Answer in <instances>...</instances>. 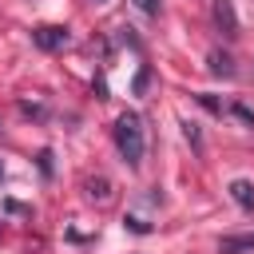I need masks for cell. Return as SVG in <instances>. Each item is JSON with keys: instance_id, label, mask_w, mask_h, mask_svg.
<instances>
[{"instance_id": "12", "label": "cell", "mask_w": 254, "mask_h": 254, "mask_svg": "<svg viewBox=\"0 0 254 254\" xmlns=\"http://www.w3.org/2000/svg\"><path fill=\"white\" fill-rule=\"evenodd\" d=\"M183 135H187V143H190L194 151L202 147V135H198V127H194V123H183Z\"/></svg>"}, {"instance_id": "3", "label": "cell", "mask_w": 254, "mask_h": 254, "mask_svg": "<svg viewBox=\"0 0 254 254\" xmlns=\"http://www.w3.org/2000/svg\"><path fill=\"white\" fill-rule=\"evenodd\" d=\"M210 16H214V28H218L226 40L238 36V12H234L230 0H214V4H210Z\"/></svg>"}, {"instance_id": "2", "label": "cell", "mask_w": 254, "mask_h": 254, "mask_svg": "<svg viewBox=\"0 0 254 254\" xmlns=\"http://www.w3.org/2000/svg\"><path fill=\"white\" fill-rule=\"evenodd\" d=\"M67 28L64 24H36L32 28V44L40 48V52H60V48H67Z\"/></svg>"}, {"instance_id": "10", "label": "cell", "mask_w": 254, "mask_h": 254, "mask_svg": "<svg viewBox=\"0 0 254 254\" xmlns=\"http://www.w3.org/2000/svg\"><path fill=\"white\" fill-rule=\"evenodd\" d=\"M147 83H151V67L143 64V67H139V75H135V83H131V91H135V95H143V91H147Z\"/></svg>"}, {"instance_id": "7", "label": "cell", "mask_w": 254, "mask_h": 254, "mask_svg": "<svg viewBox=\"0 0 254 254\" xmlns=\"http://www.w3.org/2000/svg\"><path fill=\"white\" fill-rule=\"evenodd\" d=\"M87 194L99 198V202H107V198H111V183H107L103 175H99V179H87Z\"/></svg>"}, {"instance_id": "9", "label": "cell", "mask_w": 254, "mask_h": 254, "mask_svg": "<svg viewBox=\"0 0 254 254\" xmlns=\"http://www.w3.org/2000/svg\"><path fill=\"white\" fill-rule=\"evenodd\" d=\"M226 111H230V115H234V119H242V123H246V127H254V111H250V107H246V103H230V107H226Z\"/></svg>"}, {"instance_id": "8", "label": "cell", "mask_w": 254, "mask_h": 254, "mask_svg": "<svg viewBox=\"0 0 254 254\" xmlns=\"http://www.w3.org/2000/svg\"><path fill=\"white\" fill-rule=\"evenodd\" d=\"M123 226H127L131 234H151V222H143V218H135V214H123Z\"/></svg>"}, {"instance_id": "5", "label": "cell", "mask_w": 254, "mask_h": 254, "mask_svg": "<svg viewBox=\"0 0 254 254\" xmlns=\"http://www.w3.org/2000/svg\"><path fill=\"white\" fill-rule=\"evenodd\" d=\"M230 198H234L242 210L254 214V183H250V179H234V183H230Z\"/></svg>"}, {"instance_id": "6", "label": "cell", "mask_w": 254, "mask_h": 254, "mask_svg": "<svg viewBox=\"0 0 254 254\" xmlns=\"http://www.w3.org/2000/svg\"><path fill=\"white\" fill-rule=\"evenodd\" d=\"M242 250H254V234H234V238H222V254H242Z\"/></svg>"}, {"instance_id": "4", "label": "cell", "mask_w": 254, "mask_h": 254, "mask_svg": "<svg viewBox=\"0 0 254 254\" xmlns=\"http://www.w3.org/2000/svg\"><path fill=\"white\" fill-rule=\"evenodd\" d=\"M206 60H210V71H214V75H222V79H234V71H238V67H234V56H230V52L214 48Z\"/></svg>"}, {"instance_id": "14", "label": "cell", "mask_w": 254, "mask_h": 254, "mask_svg": "<svg viewBox=\"0 0 254 254\" xmlns=\"http://www.w3.org/2000/svg\"><path fill=\"white\" fill-rule=\"evenodd\" d=\"M139 4V12H147V16H159L163 12V0H135Z\"/></svg>"}, {"instance_id": "1", "label": "cell", "mask_w": 254, "mask_h": 254, "mask_svg": "<svg viewBox=\"0 0 254 254\" xmlns=\"http://www.w3.org/2000/svg\"><path fill=\"white\" fill-rule=\"evenodd\" d=\"M115 147L123 155L127 167H139L143 163V151H147V135H143V119L135 111H123L115 119Z\"/></svg>"}, {"instance_id": "13", "label": "cell", "mask_w": 254, "mask_h": 254, "mask_svg": "<svg viewBox=\"0 0 254 254\" xmlns=\"http://www.w3.org/2000/svg\"><path fill=\"white\" fill-rule=\"evenodd\" d=\"M36 163H40V171H44V179H52V151L44 147L40 155H36Z\"/></svg>"}, {"instance_id": "15", "label": "cell", "mask_w": 254, "mask_h": 254, "mask_svg": "<svg viewBox=\"0 0 254 254\" xmlns=\"http://www.w3.org/2000/svg\"><path fill=\"white\" fill-rule=\"evenodd\" d=\"M0 175H4V171H0Z\"/></svg>"}, {"instance_id": "11", "label": "cell", "mask_w": 254, "mask_h": 254, "mask_svg": "<svg viewBox=\"0 0 254 254\" xmlns=\"http://www.w3.org/2000/svg\"><path fill=\"white\" fill-rule=\"evenodd\" d=\"M20 111L24 115H32V119H44L48 111H44V103H28V99H20Z\"/></svg>"}]
</instances>
